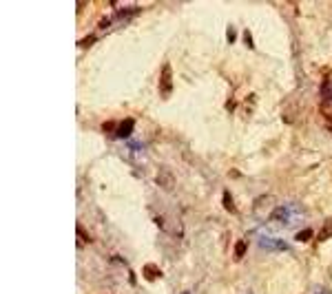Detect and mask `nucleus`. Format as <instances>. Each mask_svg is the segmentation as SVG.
<instances>
[{
	"instance_id": "7",
	"label": "nucleus",
	"mask_w": 332,
	"mask_h": 294,
	"mask_svg": "<svg viewBox=\"0 0 332 294\" xmlns=\"http://www.w3.org/2000/svg\"><path fill=\"white\" fill-rule=\"evenodd\" d=\"M312 294H330V292H328V290L326 288H317V290H314V292Z\"/></svg>"
},
{
	"instance_id": "2",
	"label": "nucleus",
	"mask_w": 332,
	"mask_h": 294,
	"mask_svg": "<svg viewBox=\"0 0 332 294\" xmlns=\"http://www.w3.org/2000/svg\"><path fill=\"white\" fill-rule=\"evenodd\" d=\"M255 239H257V246L266 252H286L290 248V243L286 239L274 237V232H270L268 228H259L255 232Z\"/></svg>"
},
{
	"instance_id": "5",
	"label": "nucleus",
	"mask_w": 332,
	"mask_h": 294,
	"mask_svg": "<svg viewBox=\"0 0 332 294\" xmlns=\"http://www.w3.org/2000/svg\"><path fill=\"white\" fill-rule=\"evenodd\" d=\"M310 237H312V230L299 232V235H297V241H306V239H310Z\"/></svg>"
},
{
	"instance_id": "8",
	"label": "nucleus",
	"mask_w": 332,
	"mask_h": 294,
	"mask_svg": "<svg viewBox=\"0 0 332 294\" xmlns=\"http://www.w3.org/2000/svg\"><path fill=\"white\" fill-rule=\"evenodd\" d=\"M244 294H253V292H244Z\"/></svg>"
},
{
	"instance_id": "4",
	"label": "nucleus",
	"mask_w": 332,
	"mask_h": 294,
	"mask_svg": "<svg viewBox=\"0 0 332 294\" xmlns=\"http://www.w3.org/2000/svg\"><path fill=\"white\" fill-rule=\"evenodd\" d=\"M133 124H135L133 120H124V122L120 124V129L116 130V135L120 137V140H126V137L131 135V130H133Z\"/></svg>"
},
{
	"instance_id": "1",
	"label": "nucleus",
	"mask_w": 332,
	"mask_h": 294,
	"mask_svg": "<svg viewBox=\"0 0 332 294\" xmlns=\"http://www.w3.org/2000/svg\"><path fill=\"white\" fill-rule=\"evenodd\" d=\"M273 221L281 223L286 228H297L306 221V210L297 202H286L273 210Z\"/></svg>"
},
{
	"instance_id": "6",
	"label": "nucleus",
	"mask_w": 332,
	"mask_h": 294,
	"mask_svg": "<svg viewBox=\"0 0 332 294\" xmlns=\"http://www.w3.org/2000/svg\"><path fill=\"white\" fill-rule=\"evenodd\" d=\"M244 243H237V257H241V255H244Z\"/></svg>"
},
{
	"instance_id": "3",
	"label": "nucleus",
	"mask_w": 332,
	"mask_h": 294,
	"mask_svg": "<svg viewBox=\"0 0 332 294\" xmlns=\"http://www.w3.org/2000/svg\"><path fill=\"white\" fill-rule=\"evenodd\" d=\"M126 146H129V150H131V155H133V157H142V155H144V142L142 140H133V137H131L129 142H126Z\"/></svg>"
},
{
	"instance_id": "9",
	"label": "nucleus",
	"mask_w": 332,
	"mask_h": 294,
	"mask_svg": "<svg viewBox=\"0 0 332 294\" xmlns=\"http://www.w3.org/2000/svg\"><path fill=\"white\" fill-rule=\"evenodd\" d=\"M182 294H188V292H182Z\"/></svg>"
}]
</instances>
